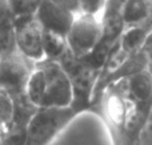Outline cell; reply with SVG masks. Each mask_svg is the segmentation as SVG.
<instances>
[{"instance_id":"obj_5","label":"cell","mask_w":152,"mask_h":145,"mask_svg":"<svg viewBox=\"0 0 152 145\" xmlns=\"http://www.w3.org/2000/svg\"><path fill=\"white\" fill-rule=\"evenodd\" d=\"M35 65L19 52L0 57V87L7 89L13 99L27 97L26 84Z\"/></svg>"},{"instance_id":"obj_4","label":"cell","mask_w":152,"mask_h":145,"mask_svg":"<svg viewBox=\"0 0 152 145\" xmlns=\"http://www.w3.org/2000/svg\"><path fill=\"white\" fill-rule=\"evenodd\" d=\"M15 37L18 52L34 64L45 60L44 53V29L35 16L15 20Z\"/></svg>"},{"instance_id":"obj_1","label":"cell","mask_w":152,"mask_h":145,"mask_svg":"<svg viewBox=\"0 0 152 145\" xmlns=\"http://www.w3.org/2000/svg\"><path fill=\"white\" fill-rule=\"evenodd\" d=\"M79 113L81 111L75 105L68 108H37L27 124L23 145H50Z\"/></svg>"},{"instance_id":"obj_10","label":"cell","mask_w":152,"mask_h":145,"mask_svg":"<svg viewBox=\"0 0 152 145\" xmlns=\"http://www.w3.org/2000/svg\"><path fill=\"white\" fill-rule=\"evenodd\" d=\"M43 44H44V53L47 60L59 61L68 52V45H67L66 36H63L60 33H56V32L44 31Z\"/></svg>"},{"instance_id":"obj_8","label":"cell","mask_w":152,"mask_h":145,"mask_svg":"<svg viewBox=\"0 0 152 145\" xmlns=\"http://www.w3.org/2000/svg\"><path fill=\"white\" fill-rule=\"evenodd\" d=\"M123 16L126 27L152 20V0H126Z\"/></svg>"},{"instance_id":"obj_11","label":"cell","mask_w":152,"mask_h":145,"mask_svg":"<svg viewBox=\"0 0 152 145\" xmlns=\"http://www.w3.org/2000/svg\"><path fill=\"white\" fill-rule=\"evenodd\" d=\"M16 117V103L13 96L0 87V128L10 129L15 123Z\"/></svg>"},{"instance_id":"obj_13","label":"cell","mask_w":152,"mask_h":145,"mask_svg":"<svg viewBox=\"0 0 152 145\" xmlns=\"http://www.w3.org/2000/svg\"><path fill=\"white\" fill-rule=\"evenodd\" d=\"M107 0H77L79 13H86L100 17L104 11Z\"/></svg>"},{"instance_id":"obj_6","label":"cell","mask_w":152,"mask_h":145,"mask_svg":"<svg viewBox=\"0 0 152 145\" xmlns=\"http://www.w3.org/2000/svg\"><path fill=\"white\" fill-rule=\"evenodd\" d=\"M76 15L77 13H74L53 0H43L35 13V17L44 31H52L67 36Z\"/></svg>"},{"instance_id":"obj_7","label":"cell","mask_w":152,"mask_h":145,"mask_svg":"<svg viewBox=\"0 0 152 145\" xmlns=\"http://www.w3.org/2000/svg\"><path fill=\"white\" fill-rule=\"evenodd\" d=\"M126 91L136 111L144 112L152 105V75L147 68L126 77Z\"/></svg>"},{"instance_id":"obj_12","label":"cell","mask_w":152,"mask_h":145,"mask_svg":"<svg viewBox=\"0 0 152 145\" xmlns=\"http://www.w3.org/2000/svg\"><path fill=\"white\" fill-rule=\"evenodd\" d=\"M1 1L7 5L15 20H19V19L35 16L43 0H1Z\"/></svg>"},{"instance_id":"obj_9","label":"cell","mask_w":152,"mask_h":145,"mask_svg":"<svg viewBox=\"0 0 152 145\" xmlns=\"http://www.w3.org/2000/svg\"><path fill=\"white\" fill-rule=\"evenodd\" d=\"M45 95V75L39 64L35 65L26 84V96L35 108H42Z\"/></svg>"},{"instance_id":"obj_3","label":"cell","mask_w":152,"mask_h":145,"mask_svg":"<svg viewBox=\"0 0 152 145\" xmlns=\"http://www.w3.org/2000/svg\"><path fill=\"white\" fill-rule=\"evenodd\" d=\"M103 37L102 20L97 16L77 13L67 33L68 51L75 57H86L99 45Z\"/></svg>"},{"instance_id":"obj_2","label":"cell","mask_w":152,"mask_h":145,"mask_svg":"<svg viewBox=\"0 0 152 145\" xmlns=\"http://www.w3.org/2000/svg\"><path fill=\"white\" fill-rule=\"evenodd\" d=\"M45 75V95L42 108H68L74 107L75 89L66 68L56 60L39 63Z\"/></svg>"}]
</instances>
